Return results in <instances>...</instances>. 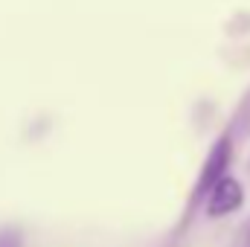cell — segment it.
<instances>
[{"mask_svg": "<svg viewBox=\"0 0 250 247\" xmlns=\"http://www.w3.org/2000/svg\"><path fill=\"white\" fill-rule=\"evenodd\" d=\"M242 206H245V186L239 184L233 175L221 178L209 189V195L204 198V209H207L209 218H227V215L239 212Z\"/></svg>", "mask_w": 250, "mask_h": 247, "instance_id": "2", "label": "cell"}, {"mask_svg": "<svg viewBox=\"0 0 250 247\" xmlns=\"http://www.w3.org/2000/svg\"><path fill=\"white\" fill-rule=\"evenodd\" d=\"M230 160H233V140H230V134H221L212 143V148H209V154H207V160H204V166L198 172V181L192 186V198H189V209H195L198 204H204V198L209 195V189L218 184L221 178H227Z\"/></svg>", "mask_w": 250, "mask_h": 247, "instance_id": "1", "label": "cell"}, {"mask_svg": "<svg viewBox=\"0 0 250 247\" xmlns=\"http://www.w3.org/2000/svg\"><path fill=\"white\" fill-rule=\"evenodd\" d=\"M0 247H23V233L18 227L0 230Z\"/></svg>", "mask_w": 250, "mask_h": 247, "instance_id": "3", "label": "cell"}, {"mask_svg": "<svg viewBox=\"0 0 250 247\" xmlns=\"http://www.w3.org/2000/svg\"><path fill=\"white\" fill-rule=\"evenodd\" d=\"M248 247H250V230H248Z\"/></svg>", "mask_w": 250, "mask_h": 247, "instance_id": "4", "label": "cell"}]
</instances>
